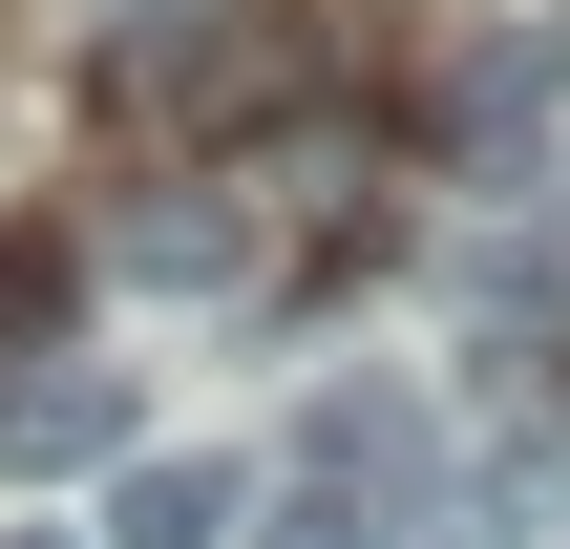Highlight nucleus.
I'll use <instances>...</instances> for the list:
<instances>
[{
  "mask_svg": "<svg viewBox=\"0 0 570 549\" xmlns=\"http://www.w3.org/2000/svg\"><path fill=\"white\" fill-rule=\"evenodd\" d=\"M275 63H296V42H275L254 0H148V21L106 42V106H127V127H254Z\"/></svg>",
  "mask_w": 570,
  "mask_h": 549,
  "instance_id": "1",
  "label": "nucleus"
},
{
  "mask_svg": "<svg viewBox=\"0 0 570 549\" xmlns=\"http://www.w3.org/2000/svg\"><path fill=\"white\" fill-rule=\"evenodd\" d=\"M233 508H254L233 444H106V529L85 549H233Z\"/></svg>",
  "mask_w": 570,
  "mask_h": 549,
  "instance_id": "2",
  "label": "nucleus"
},
{
  "mask_svg": "<svg viewBox=\"0 0 570 549\" xmlns=\"http://www.w3.org/2000/svg\"><path fill=\"white\" fill-rule=\"evenodd\" d=\"M550 42H529V21H487V42H444V148H465V169H508V148H550Z\"/></svg>",
  "mask_w": 570,
  "mask_h": 549,
  "instance_id": "3",
  "label": "nucleus"
},
{
  "mask_svg": "<svg viewBox=\"0 0 570 549\" xmlns=\"http://www.w3.org/2000/svg\"><path fill=\"white\" fill-rule=\"evenodd\" d=\"M106 254H127L148 296H233V275H254V190H148Z\"/></svg>",
  "mask_w": 570,
  "mask_h": 549,
  "instance_id": "4",
  "label": "nucleus"
},
{
  "mask_svg": "<svg viewBox=\"0 0 570 549\" xmlns=\"http://www.w3.org/2000/svg\"><path fill=\"white\" fill-rule=\"evenodd\" d=\"M106 444H127V381H106V360L0 381V465H21V487H63V465H106Z\"/></svg>",
  "mask_w": 570,
  "mask_h": 549,
  "instance_id": "5",
  "label": "nucleus"
},
{
  "mask_svg": "<svg viewBox=\"0 0 570 549\" xmlns=\"http://www.w3.org/2000/svg\"><path fill=\"white\" fill-rule=\"evenodd\" d=\"M233 549H402V487H360V465H296V487H254Z\"/></svg>",
  "mask_w": 570,
  "mask_h": 549,
  "instance_id": "6",
  "label": "nucleus"
},
{
  "mask_svg": "<svg viewBox=\"0 0 570 549\" xmlns=\"http://www.w3.org/2000/svg\"><path fill=\"white\" fill-rule=\"evenodd\" d=\"M0 549H85V529H0Z\"/></svg>",
  "mask_w": 570,
  "mask_h": 549,
  "instance_id": "7",
  "label": "nucleus"
}]
</instances>
